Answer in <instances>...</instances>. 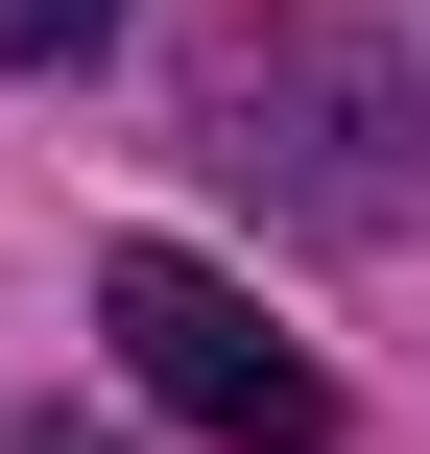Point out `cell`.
<instances>
[{"label": "cell", "mask_w": 430, "mask_h": 454, "mask_svg": "<svg viewBox=\"0 0 430 454\" xmlns=\"http://www.w3.org/2000/svg\"><path fill=\"white\" fill-rule=\"evenodd\" d=\"M96 335H120V383H144L168 431H215V454H335V359H287L263 287L192 263V239H120V263H96Z\"/></svg>", "instance_id": "cell-2"}, {"label": "cell", "mask_w": 430, "mask_h": 454, "mask_svg": "<svg viewBox=\"0 0 430 454\" xmlns=\"http://www.w3.org/2000/svg\"><path fill=\"white\" fill-rule=\"evenodd\" d=\"M192 144L239 192H287L311 239H430V96H407V48H359V24H239L192 72Z\"/></svg>", "instance_id": "cell-1"}, {"label": "cell", "mask_w": 430, "mask_h": 454, "mask_svg": "<svg viewBox=\"0 0 430 454\" xmlns=\"http://www.w3.org/2000/svg\"><path fill=\"white\" fill-rule=\"evenodd\" d=\"M24 454H120V431H24Z\"/></svg>", "instance_id": "cell-4"}, {"label": "cell", "mask_w": 430, "mask_h": 454, "mask_svg": "<svg viewBox=\"0 0 430 454\" xmlns=\"http://www.w3.org/2000/svg\"><path fill=\"white\" fill-rule=\"evenodd\" d=\"M120 48V0H0V72H96Z\"/></svg>", "instance_id": "cell-3"}]
</instances>
